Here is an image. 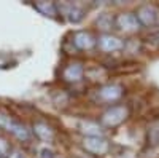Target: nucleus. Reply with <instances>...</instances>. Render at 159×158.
I'll use <instances>...</instances> for the list:
<instances>
[{
  "label": "nucleus",
  "instance_id": "nucleus-19",
  "mask_svg": "<svg viewBox=\"0 0 159 158\" xmlns=\"http://www.w3.org/2000/svg\"><path fill=\"white\" fill-rule=\"evenodd\" d=\"M8 158H25V155H24V152H21V150H13Z\"/></svg>",
  "mask_w": 159,
  "mask_h": 158
},
{
  "label": "nucleus",
  "instance_id": "nucleus-1",
  "mask_svg": "<svg viewBox=\"0 0 159 158\" xmlns=\"http://www.w3.org/2000/svg\"><path fill=\"white\" fill-rule=\"evenodd\" d=\"M126 117H127V109L123 105H115L102 115V123L107 126H116L121 125L126 120Z\"/></svg>",
  "mask_w": 159,
  "mask_h": 158
},
{
  "label": "nucleus",
  "instance_id": "nucleus-8",
  "mask_svg": "<svg viewBox=\"0 0 159 158\" xmlns=\"http://www.w3.org/2000/svg\"><path fill=\"white\" fill-rule=\"evenodd\" d=\"M73 45L78 48V50H83V51H88L91 48H94L96 45V38L92 37L89 32L86 31H80L73 35Z\"/></svg>",
  "mask_w": 159,
  "mask_h": 158
},
{
  "label": "nucleus",
  "instance_id": "nucleus-17",
  "mask_svg": "<svg viewBox=\"0 0 159 158\" xmlns=\"http://www.w3.org/2000/svg\"><path fill=\"white\" fill-rule=\"evenodd\" d=\"M7 153H8V144H7V141L0 139V158H3Z\"/></svg>",
  "mask_w": 159,
  "mask_h": 158
},
{
  "label": "nucleus",
  "instance_id": "nucleus-16",
  "mask_svg": "<svg viewBox=\"0 0 159 158\" xmlns=\"http://www.w3.org/2000/svg\"><path fill=\"white\" fill-rule=\"evenodd\" d=\"M38 158H56V156H54V152H52L51 149L43 147L42 150L38 152Z\"/></svg>",
  "mask_w": 159,
  "mask_h": 158
},
{
  "label": "nucleus",
  "instance_id": "nucleus-4",
  "mask_svg": "<svg viewBox=\"0 0 159 158\" xmlns=\"http://www.w3.org/2000/svg\"><path fill=\"white\" fill-rule=\"evenodd\" d=\"M116 26L118 29H121L124 32H134L140 27V22L134 13H121L116 18Z\"/></svg>",
  "mask_w": 159,
  "mask_h": 158
},
{
  "label": "nucleus",
  "instance_id": "nucleus-13",
  "mask_svg": "<svg viewBox=\"0 0 159 158\" xmlns=\"http://www.w3.org/2000/svg\"><path fill=\"white\" fill-rule=\"evenodd\" d=\"M11 134L15 136L16 139H19V141H29V139H30V133H29V129L25 128L24 125H21V123H16L15 126H13Z\"/></svg>",
  "mask_w": 159,
  "mask_h": 158
},
{
  "label": "nucleus",
  "instance_id": "nucleus-2",
  "mask_svg": "<svg viewBox=\"0 0 159 158\" xmlns=\"http://www.w3.org/2000/svg\"><path fill=\"white\" fill-rule=\"evenodd\" d=\"M83 147L94 155H103L108 152V141L103 136H97V137H84L83 139Z\"/></svg>",
  "mask_w": 159,
  "mask_h": 158
},
{
  "label": "nucleus",
  "instance_id": "nucleus-7",
  "mask_svg": "<svg viewBox=\"0 0 159 158\" xmlns=\"http://www.w3.org/2000/svg\"><path fill=\"white\" fill-rule=\"evenodd\" d=\"M121 96H123V88L119 85H107V86H102L97 91V98L103 102L118 101Z\"/></svg>",
  "mask_w": 159,
  "mask_h": 158
},
{
  "label": "nucleus",
  "instance_id": "nucleus-18",
  "mask_svg": "<svg viewBox=\"0 0 159 158\" xmlns=\"http://www.w3.org/2000/svg\"><path fill=\"white\" fill-rule=\"evenodd\" d=\"M10 64H16L15 61H10L7 56H3V55H0V67H8ZM11 67V65H10Z\"/></svg>",
  "mask_w": 159,
  "mask_h": 158
},
{
  "label": "nucleus",
  "instance_id": "nucleus-5",
  "mask_svg": "<svg viewBox=\"0 0 159 158\" xmlns=\"http://www.w3.org/2000/svg\"><path fill=\"white\" fill-rule=\"evenodd\" d=\"M59 11L62 13V16L65 19L73 22V24L80 22L84 18V11L80 8L78 5H73V3H61L59 5Z\"/></svg>",
  "mask_w": 159,
  "mask_h": 158
},
{
  "label": "nucleus",
  "instance_id": "nucleus-6",
  "mask_svg": "<svg viewBox=\"0 0 159 158\" xmlns=\"http://www.w3.org/2000/svg\"><path fill=\"white\" fill-rule=\"evenodd\" d=\"M137 19L140 24L147 26V27L154 26L157 22V10L153 5H143L137 11Z\"/></svg>",
  "mask_w": 159,
  "mask_h": 158
},
{
  "label": "nucleus",
  "instance_id": "nucleus-3",
  "mask_svg": "<svg viewBox=\"0 0 159 158\" xmlns=\"http://www.w3.org/2000/svg\"><path fill=\"white\" fill-rule=\"evenodd\" d=\"M97 45L102 51H107V53H113V51H119L124 48V43L121 38H118L111 34H102L97 40Z\"/></svg>",
  "mask_w": 159,
  "mask_h": 158
},
{
  "label": "nucleus",
  "instance_id": "nucleus-10",
  "mask_svg": "<svg viewBox=\"0 0 159 158\" xmlns=\"http://www.w3.org/2000/svg\"><path fill=\"white\" fill-rule=\"evenodd\" d=\"M34 7L42 13L45 16H49V18H56L57 16V7L56 3L52 2H45V0H40V2H35Z\"/></svg>",
  "mask_w": 159,
  "mask_h": 158
},
{
  "label": "nucleus",
  "instance_id": "nucleus-14",
  "mask_svg": "<svg viewBox=\"0 0 159 158\" xmlns=\"http://www.w3.org/2000/svg\"><path fill=\"white\" fill-rule=\"evenodd\" d=\"M97 26L102 31H108V29H111V26H113V18L108 15V13H103V15H100L97 18Z\"/></svg>",
  "mask_w": 159,
  "mask_h": 158
},
{
  "label": "nucleus",
  "instance_id": "nucleus-15",
  "mask_svg": "<svg viewBox=\"0 0 159 158\" xmlns=\"http://www.w3.org/2000/svg\"><path fill=\"white\" fill-rule=\"evenodd\" d=\"M15 125H16V122L11 120V117H8L5 113H0V128H2V129L11 133V129H13V126H15Z\"/></svg>",
  "mask_w": 159,
  "mask_h": 158
},
{
  "label": "nucleus",
  "instance_id": "nucleus-9",
  "mask_svg": "<svg viewBox=\"0 0 159 158\" xmlns=\"http://www.w3.org/2000/svg\"><path fill=\"white\" fill-rule=\"evenodd\" d=\"M81 77H83V65L80 62L69 64L64 70V78L67 82H78V80H81Z\"/></svg>",
  "mask_w": 159,
  "mask_h": 158
},
{
  "label": "nucleus",
  "instance_id": "nucleus-11",
  "mask_svg": "<svg viewBox=\"0 0 159 158\" xmlns=\"http://www.w3.org/2000/svg\"><path fill=\"white\" fill-rule=\"evenodd\" d=\"M80 128H81V133L84 134V137H97L103 134V129L97 123H92V122H83Z\"/></svg>",
  "mask_w": 159,
  "mask_h": 158
},
{
  "label": "nucleus",
  "instance_id": "nucleus-12",
  "mask_svg": "<svg viewBox=\"0 0 159 158\" xmlns=\"http://www.w3.org/2000/svg\"><path fill=\"white\" fill-rule=\"evenodd\" d=\"M34 133L42 141H46V142L52 139V129L45 123H35L34 125Z\"/></svg>",
  "mask_w": 159,
  "mask_h": 158
}]
</instances>
